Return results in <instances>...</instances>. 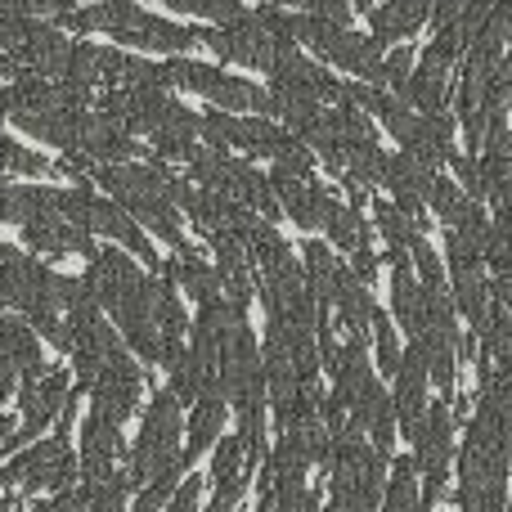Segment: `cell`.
<instances>
[{
    "label": "cell",
    "instance_id": "6da1fadb",
    "mask_svg": "<svg viewBox=\"0 0 512 512\" xmlns=\"http://www.w3.org/2000/svg\"><path fill=\"white\" fill-rule=\"evenodd\" d=\"M162 77H167V90H189V95H203L207 104L225 108V113H252L265 117V104H270V90L256 86L248 77H234L225 68H212V63L185 59V54H171L162 63Z\"/></svg>",
    "mask_w": 512,
    "mask_h": 512
},
{
    "label": "cell",
    "instance_id": "7a4b0ae2",
    "mask_svg": "<svg viewBox=\"0 0 512 512\" xmlns=\"http://www.w3.org/2000/svg\"><path fill=\"white\" fill-rule=\"evenodd\" d=\"M180 400L167 391H158V396L149 400V409H144V427H140V441H135L131 450V468H126V477H131V486H149L153 477H162L167 468H176L180 459H185V450H180Z\"/></svg>",
    "mask_w": 512,
    "mask_h": 512
},
{
    "label": "cell",
    "instance_id": "3957f363",
    "mask_svg": "<svg viewBox=\"0 0 512 512\" xmlns=\"http://www.w3.org/2000/svg\"><path fill=\"white\" fill-rule=\"evenodd\" d=\"M450 459H454V418H450V400L427 405L423 423L414 432V463L423 472V512L441 499L445 481H450Z\"/></svg>",
    "mask_w": 512,
    "mask_h": 512
},
{
    "label": "cell",
    "instance_id": "277c9868",
    "mask_svg": "<svg viewBox=\"0 0 512 512\" xmlns=\"http://www.w3.org/2000/svg\"><path fill=\"white\" fill-rule=\"evenodd\" d=\"M77 477V463H72L68 436H54V441H41L32 450H23L14 463L0 468V486H23V490H63L68 481Z\"/></svg>",
    "mask_w": 512,
    "mask_h": 512
},
{
    "label": "cell",
    "instance_id": "5b68a950",
    "mask_svg": "<svg viewBox=\"0 0 512 512\" xmlns=\"http://www.w3.org/2000/svg\"><path fill=\"white\" fill-rule=\"evenodd\" d=\"M140 387H144V373L135 369L126 346H117V351L104 360V369H99L95 387H90V409H99L104 418H113V423L122 427L126 418H131L135 400H140Z\"/></svg>",
    "mask_w": 512,
    "mask_h": 512
},
{
    "label": "cell",
    "instance_id": "8992f818",
    "mask_svg": "<svg viewBox=\"0 0 512 512\" xmlns=\"http://www.w3.org/2000/svg\"><path fill=\"white\" fill-rule=\"evenodd\" d=\"M63 400H68V373L63 369H50L41 373V378H27L23 387H18V409H23V427H18L14 436H9L0 450H14V445H27L36 432H45V427L59 418Z\"/></svg>",
    "mask_w": 512,
    "mask_h": 512
},
{
    "label": "cell",
    "instance_id": "52a82bcc",
    "mask_svg": "<svg viewBox=\"0 0 512 512\" xmlns=\"http://www.w3.org/2000/svg\"><path fill=\"white\" fill-rule=\"evenodd\" d=\"M432 180H436V171L423 167L418 158H409V153H387V158H382V185H387L391 203H396L400 212L418 216V221H427L423 207H427V198H432Z\"/></svg>",
    "mask_w": 512,
    "mask_h": 512
},
{
    "label": "cell",
    "instance_id": "ba28073f",
    "mask_svg": "<svg viewBox=\"0 0 512 512\" xmlns=\"http://www.w3.org/2000/svg\"><path fill=\"white\" fill-rule=\"evenodd\" d=\"M427 355H423V346L418 342H409L405 346V355H400V369H396V396H391V409H396V423H400V432L414 441V432H418V423H423V396H427Z\"/></svg>",
    "mask_w": 512,
    "mask_h": 512
},
{
    "label": "cell",
    "instance_id": "9c48e42d",
    "mask_svg": "<svg viewBox=\"0 0 512 512\" xmlns=\"http://www.w3.org/2000/svg\"><path fill=\"white\" fill-rule=\"evenodd\" d=\"M274 185V198H279V207L292 216V225H301V230H324L328 212H333V189H324L319 180H297V176H279L274 171L270 176Z\"/></svg>",
    "mask_w": 512,
    "mask_h": 512
},
{
    "label": "cell",
    "instance_id": "30bf717a",
    "mask_svg": "<svg viewBox=\"0 0 512 512\" xmlns=\"http://www.w3.org/2000/svg\"><path fill=\"white\" fill-rule=\"evenodd\" d=\"M122 454V432H117L113 418H104L99 409H90L86 423H81V459H86V481H81V490H95L104 477H113V459Z\"/></svg>",
    "mask_w": 512,
    "mask_h": 512
},
{
    "label": "cell",
    "instance_id": "8fae6325",
    "mask_svg": "<svg viewBox=\"0 0 512 512\" xmlns=\"http://www.w3.org/2000/svg\"><path fill=\"white\" fill-rule=\"evenodd\" d=\"M450 68L454 63H445L441 54L423 50V59L414 63L400 99H405L414 113H445V99H450Z\"/></svg>",
    "mask_w": 512,
    "mask_h": 512
},
{
    "label": "cell",
    "instance_id": "7c38bea8",
    "mask_svg": "<svg viewBox=\"0 0 512 512\" xmlns=\"http://www.w3.org/2000/svg\"><path fill=\"white\" fill-rule=\"evenodd\" d=\"M0 378H41V342L32 324L14 315L0 319Z\"/></svg>",
    "mask_w": 512,
    "mask_h": 512
},
{
    "label": "cell",
    "instance_id": "4fadbf2b",
    "mask_svg": "<svg viewBox=\"0 0 512 512\" xmlns=\"http://www.w3.org/2000/svg\"><path fill=\"white\" fill-rule=\"evenodd\" d=\"M432 5L436 0H382V5L369 14L373 41L378 45L409 41L414 32H423V23H432Z\"/></svg>",
    "mask_w": 512,
    "mask_h": 512
},
{
    "label": "cell",
    "instance_id": "5bb4252c",
    "mask_svg": "<svg viewBox=\"0 0 512 512\" xmlns=\"http://www.w3.org/2000/svg\"><path fill=\"white\" fill-rule=\"evenodd\" d=\"M225 409H230V400H225L221 387H207L203 396L194 400V418H189V445H185V459L194 463L198 454H207L216 441H221L225 432Z\"/></svg>",
    "mask_w": 512,
    "mask_h": 512
},
{
    "label": "cell",
    "instance_id": "9a60e30c",
    "mask_svg": "<svg viewBox=\"0 0 512 512\" xmlns=\"http://www.w3.org/2000/svg\"><path fill=\"white\" fill-rule=\"evenodd\" d=\"M162 274H171V279H176L180 288L198 301V306H207V301L221 297V274H216L194 248H180L171 261H162Z\"/></svg>",
    "mask_w": 512,
    "mask_h": 512
},
{
    "label": "cell",
    "instance_id": "2e32d148",
    "mask_svg": "<svg viewBox=\"0 0 512 512\" xmlns=\"http://www.w3.org/2000/svg\"><path fill=\"white\" fill-rule=\"evenodd\" d=\"M391 315L400 319L409 337H418V315H423V288H418L414 261H391Z\"/></svg>",
    "mask_w": 512,
    "mask_h": 512
},
{
    "label": "cell",
    "instance_id": "e0dca14e",
    "mask_svg": "<svg viewBox=\"0 0 512 512\" xmlns=\"http://www.w3.org/2000/svg\"><path fill=\"white\" fill-rule=\"evenodd\" d=\"M301 270H306L310 297H315L319 306H333V288L346 270V265L333 256V248H328V243H306V248H301Z\"/></svg>",
    "mask_w": 512,
    "mask_h": 512
},
{
    "label": "cell",
    "instance_id": "ac0fdd59",
    "mask_svg": "<svg viewBox=\"0 0 512 512\" xmlns=\"http://www.w3.org/2000/svg\"><path fill=\"white\" fill-rule=\"evenodd\" d=\"M382 512H423V490H418L414 454L391 463V481H387V490H382Z\"/></svg>",
    "mask_w": 512,
    "mask_h": 512
},
{
    "label": "cell",
    "instance_id": "d6986e66",
    "mask_svg": "<svg viewBox=\"0 0 512 512\" xmlns=\"http://www.w3.org/2000/svg\"><path fill=\"white\" fill-rule=\"evenodd\" d=\"M324 234L337 252H355V248H364V243H373V230L364 225L360 207H346V203H333V212H328V221H324Z\"/></svg>",
    "mask_w": 512,
    "mask_h": 512
},
{
    "label": "cell",
    "instance_id": "ffe728a7",
    "mask_svg": "<svg viewBox=\"0 0 512 512\" xmlns=\"http://www.w3.org/2000/svg\"><path fill=\"white\" fill-rule=\"evenodd\" d=\"M486 265H495V274L512 270V194L495 203V221H490V239H486Z\"/></svg>",
    "mask_w": 512,
    "mask_h": 512
},
{
    "label": "cell",
    "instance_id": "44dd1931",
    "mask_svg": "<svg viewBox=\"0 0 512 512\" xmlns=\"http://www.w3.org/2000/svg\"><path fill=\"white\" fill-rule=\"evenodd\" d=\"M369 342H373V360H378V369L382 373H391L396 378V369H400V337H396V324L387 319V310H378L373 315V328H369Z\"/></svg>",
    "mask_w": 512,
    "mask_h": 512
},
{
    "label": "cell",
    "instance_id": "7402d4cb",
    "mask_svg": "<svg viewBox=\"0 0 512 512\" xmlns=\"http://www.w3.org/2000/svg\"><path fill=\"white\" fill-rule=\"evenodd\" d=\"M234 477H252L248 450L239 436H221L216 441V459H212V481H234Z\"/></svg>",
    "mask_w": 512,
    "mask_h": 512
},
{
    "label": "cell",
    "instance_id": "603a6c76",
    "mask_svg": "<svg viewBox=\"0 0 512 512\" xmlns=\"http://www.w3.org/2000/svg\"><path fill=\"white\" fill-rule=\"evenodd\" d=\"M463 203H468V194H463V189L454 185V180H445V176H436V180H432V198H427V207H432V212L441 216L445 230H450V225L459 221Z\"/></svg>",
    "mask_w": 512,
    "mask_h": 512
},
{
    "label": "cell",
    "instance_id": "cb8c5ba5",
    "mask_svg": "<svg viewBox=\"0 0 512 512\" xmlns=\"http://www.w3.org/2000/svg\"><path fill=\"white\" fill-rule=\"evenodd\" d=\"M409 72H414V45H396V50L382 59V86L400 95L405 81H409Z\"/></svg>",
    "mask_w": 512,
    "mask_h": 512
},
{
    "label": "cell",
    "instance_id": "d4e9b609",
    "mask_svg": "<svg viewBox=\"0 0 512 512\" xmlns=\"http://www.w3.org/2000/svg\"><path fill=\"white\" fill-rule=\"evenodd\" d=\"M346 270H351L355 279L364 283V288H373V283H378V252H373V243L355 248V252H351V265H346Z\"/></svg>",
    "mask_w": 512,
    "mask_h": 512
},
{
    "label": "cell",
    "instance_id": "484cf974",
    "mask_svg": "<svg viewBox=\"0 0 512 512\" xmlns=\"http://www.w3.org/2000/svg\"><path fill=\"white\" fill-rule=\"evenodd\" d=\"M490 297H495L499 306H504L508 315H512V270H508V274H495V279H490Z\"/></svg>",
    "mask_w": 512,
    "mask_h": 512
},
{
    "label": "cell",
    "instance_id": "4316f807",
    "mask_svg": "<svg viewBox=\"0 0 512 512\" xmlns=\"http://www.w3.org/2000/svg\"><path fill=\"white\" fill-rule=\"evenodd\" d=\"M265 5H279V9H288V5H297V9H306L310 0H265Z\"/></svg>",
    "mask_w": 512,
    "mask_h": 512
},
{
    "label": "cell",
    "instance_id": "83f0119b",
    "mask_svg": "<svg viewBox=\"0 0 512 512\" xmlns=\"http://www.w3.org/2000/svg\"><path fill=\"white\" fill-rule=\"evenodd\" d=\"M0 512H9V495H0Z\"/></svg>",
    "mask_w": 512,
    "mask_h": 512
},
{
    "label": "cell",
    "instance_id": "f1b7e54d",
    "mask_svg": "<svg viewBox=\"0 0 512 512\" xmlns=\"http://www.w3.org/2000/svg\"><path fill=\"white\" fill-rule=\"evenodd\" d=\"M508 512H512V508H508Z\"/></svg>",
    "mask_w": 512,
    "mask_h": 512
}]
</instances>
